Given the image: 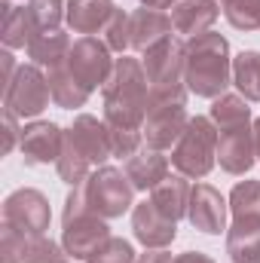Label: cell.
Returning a JSON list of instances; mask_svg holds the SVG:
<instances>
[{
    "label": "cell",
    "instance_id": "cell-1",
    "mask_svg": "<svg viewBox=\"0 0 260 263\" xmlns=\"http://www.w3.org/2000/svg\"><path fill=\"white\" fill-rule=\"evenodd\" d=\"M150 83L144 65L135 59L114 62V70L104 83V120L110 129H141L147 114Z\"/></svg>",
    "mask_w": 260,
    "mask_h": 263
},
{
    "label": "cell",
    "instance_id": "cell-2",
    "mask_svg": "<svg viewBox=\"0 0 260 263\" xmlns=\"http://www.w3.org/2000/svg\"><path fill=\"white\" fill-rule=\"evenodd\" d=\"M184 86L199 98H220L230 86V43L220 34H199L187 43Z\"/></svg>",
    "mask_w": 260,
    "mask_h": 263
},
{
    "label": "cell",
    "instance_id": "cell-3",
    "mask_svg": "<svg viewBox=\"0 0 260 263\" xmlns=\"http://www.w3.org/2000/svg\"><path fill=\"white\" fill-rule=\"evenodd\" d=\"M184 104H187V86H175V89H150L147 114H144V126H141V135H144L147 147H153V150H165V147L178 144V138L184 135L187 123H190Z\"/></svg>",
    "mask_w": 260,
    "mask_h": 263
},
{
    "label": "cell",
    "instance_id": "cell-4",
    "mask_svg": "<svg viewBox=\"0 0 260 263\" xmlns=\"http://www.w3.org/2000/svg\"><path fill=\"white\" fill-rule=\"evenodd\" d=\"M217 159V126L208 117H193L172 150V165L184 178H205Z\"/></svg>",
    "mask_w": 260,
    "mask_h": 263
},
{
    "label": "cell",
    "instance_id": "cell-5",
    "mask_svg": "<svg viewBox=\"0 0 260 263\" xmlns=\"http://www.w3.org/2000/svg\"><path fill=\"white\" fill-rule=\"evenodd\" d=\"M132 181L110 165L95 168L86 181H83V196H86V208L98 217H120L123 211H129L132 205Z\"/></svg>",
    "mask_w": 260,
    "mask_h": 263
},
{
    "label": "cell",
    "instance_id": "cell-6",
    "mask_svg": "<svg viewBox=\"0 0 260 263\" xmlns=\"http://www.w3.org/2000/svg\"><path fill=\"white\" fill-rule=\"evenodd\" d=\"M49 77H43L34 65H25L15 70L12 83L6 86L3 107L15 117H37L49 107Z\"/></svg>",
    "mask_w": 260,
    "mask_h": 263
},
{
    "label": "cell",
    "instance_id": "cell-7",
    "mask_svg": "<svg viewBox=\"0 0 260 263\" xmlns=\"http://www.w3.org/2000/svg\"><path fill=\"white\" fill-rule=\"evenodd\" d=\"M49 199L40 190H15L3 202V227L22 236H43L49 230Z\"/></svg>",
    "mask_w": 260,
    "mask_h": 263
},
{
    "label": "cell",
    "instance_id": "cell-8",
    "mask_svg": "<svg viewBox=\"0 0 260 263\" xmlns=\"http://www.w3.org/2000/svg\"><path fill=\"white\" fill-rule=\"evenodd\" d=\"M65 65L89 92L95 86H104L107 77H110V70H114L107 43H101L95 37H80L77 43H70V52H67Z\"/></svg>",
    "mask_w": 260,
    "mask_h": 263
},
{
    "label": "cell",
    "instance_id": "cell-9",
    "mask_svg": "<svg viewBox=\"0 0 260 263\" xmlns=\"http://www.w3.org/2000/svg\"><path fill=\"white\" fill-rule=\"evenodd\" d=\"M184 59H187V46L175 37H165L156 46H150L144 52V73L150 89L184 86Z\"/></svg>",
    "mask_w": 260,
    "mask_h": 263
},
{
    "label": "cell",
    "instance_id": "cell-10",
    "mask_svg": "<svg viewBox=\"0 0 260 263\" xmlns=\"http://www.w3.org/2000/svg\"><path fill=\"white\" fill-rule=\"evenodd\" d=\"M110 239L107 233V223L104 217L86 211V214H77V217H67L65 220V233H62V245L70 257L77 260H89L104 242Z\"/></svg>",
    "mask_w": 260,
    "mask_h": 263
},
{
    "label": "cell",
    "instance_id": "cell-11",
    "mask_svg": "<svg viewBox=\"0 0 260 263\" xmlns=\"http://www.w3.org/2000/svg\"><path fill=\"white\" fill-rule=\"evenodd\" d=\"M254 156H257V147H254V132L248 123L217 129V162L224 172L245 175V172H251Z\"/></svg>",
    "mask_w": 260,
    "mask_h": 263
},
{
    "label": "cell",
    "instance_id": "cell-12",
    "mask_svg": "<svg viewBox=\"0 0 260 263\" xmlns=\"http://www.w3.org/2000/svg\"><path fill=\"white\" fill-rule=\"evenodd\" d=\"M187 217L196 230L208 233V236H220L227 230V202L224 196L208 187V184H196L190 190V205H187Z\"/></svg>",
    "mask_w": 260,
    "mask_h": 263
},
{
    "label": "cell",
    "instance_id": "cell-13",
    "mask_svg": "<svg viewBox=\"0 0 260 263\" xmlns=\"http://www.w3.org/2000/svg\"><path fill=\"white\" fill-rule=\"evenodd\" d=\"M65 138L92 162V165H101L107 156H114V147H110V129L107 123H98L95 117L83 114L73 120V126L65 132Z\"/></svg>",
    "mask_w": 260,
    "mask_h": 263
},
{
    "label": "cell",
    "instance_id": "cell-14",
    "mask_svg": "<svg viewBox=\"0 0 260 263\" xmlns=\"http://www.w3.org/2000/svg\"><path fill=\"white\" fill-rule=\"evenodd\" d=\"M132 230H135V239L144 248H165L178 236L175 220H169L150 199L141 202V205H135V211H132Z\"/></svg>",
    "mask_w": 260,
    "mask_h": 263
},
{
    "label": "cell",
    "instance_id": "cell-15",
    "mask_svg": "<svg viewBox=\"0 0 260 263\" xmlns=\"http://www.w3.org/2000/svg\"><path fill=\"white\" fill-rule=\"evenodd\" d=\"M62 144H65V132L55 123H31L22 129V153H25V162L31 165L59 162Z\"/></svg>",
    "mask_w": 260,
    "mask_h": 263
},
{
    "label": "cell",
    "instance_id": "cell-16",
    "mask_svg": "<svg viewBox=\"0 0 260 263\" xmlns=\"http://www.w3.org/2000/svg\"><path fill=\"white\" fill-rule=\"evenodd\" d=\"M172 15H165L162 9H135L129 15V37H132V49L147 52L150 46H156L159 40L172 37Z\"/></svg>",
    "mask_w": 260,
    "mask_h": 263
},
{
    "label": "cell",
    "instance_id": "cell-17",
    "mask_svg": "<svg viewBox=\"0 0 260 263\" xmlns=\"http://www.w3.org/2000/svg\"><path fill=\"white\" fill-rule=\"evenodd\" d=\"M126 178L135 190H153L169 178V159L153 147H141L135 156L126 159Z\"/></svg>",
    "mask_w": 260,
    "mask_h": 263
},
{
    "label": "cell",
    "instance_id": "cell-18",
    "mask_svg": "<svg viewBox=\"0 0 260 263\" xmlns=\"http://www.w3.org/2000/svg\"><path fill=\"white\" fill-rule=\"evenodd\" d=\"M217 22V3L214 0H178L172 3V28L178 34L199 37Z\"/></svg>",
    "mask_w": 260,
    "mask_h": 263
},
{
    "label": "cell",
    "instance_id": "cell-19",
    "mask_svg": "<svg viewBox=\"0 0 260 263\" xmlns=\"http://www.w3.org/2000/svg\"><path fill=\"white\" fill-rule=\"evenodd\" d=\"M114 3L110 0H67V25L77 31V34H86L92 37L95 31L107 28V22L114 18Z\"/></svg>",
    "mask_w": 260,
    "mask_h": 263
},
{
    "label": "cell",
    "instance_id": "cell-20",
    "mask_svg": "<svg viewBox=\"0 0 260 263\" xmlns=\"http://www.w3.org/2000/svg\"><path fill=\"white\" fill-rule=\"evenodd\" d=\"M227 254L233 263H260V217H236L227 233Z\"/></svg>",
    "mask_w": 260,
    "mask_h": 263
},
{
    "label": "cell",
    "instance_id": "cell-21",
    "mask_svg": "<svg viewBox=\"0 0 260 263\" xmlns=\"http://www.w3.org/2000/svg\"><path fill=\"white\" fill-rule=\"evenodd\" d=\"M190 184L184 181V175H175V178H165L162 184H156L150 190V202L169 217V220H181L187 214V205H190Z\"/></svg>",
    "mask_w": 260,
    "mask_h": 263
},
{
    "label": "cell",
    "instance_id": "cell-22",
    "mask_svg": "<svg viewBox=\"0 0 260 263\" xmlns=\"http://www.w3.org/2000/svg\"><path fill=\"white\" fill-rule=\"evenodd\" d=\"M49 92H52V101L59 104V107H67V110H73V107H83L86 104V98H89V89L67 70V65L49 67Z\"/></svg>",
    "mask_w": 260,
    "mask_h": 263
},
{
    "label": "cell",
    "instance_id": "cell-23",
    "mask_svg": "<svg viewBox=\"0 0 260 263\" xmlns=\"http://www.w3.org/2000/svg\"><path fill=\"white\" fill-rule=\"evenodd\" d=\"M67 52H70V40H67V34H62L59 28H55V31H40V34L28 43V55L43 67L62 65L67 59Z\"/></svg>",
    "mask_w": 260,
    "mask_h": 263
},
{
    "label": "cell",
    "instance_id": "cell-24",
    "mask_svg": "<svg viewBox=\"0 0 260 263\" xmlns=\"http://www.w3.org/2000/svg\"><path fill=\"white\" fill-rule=\"evenodd\" d=\"M37 22L31 15L28 6H15L3 15V43L9 49H18V46H28L34 37H37Z\"/></svg>",
    "mask_w": 260,
    "mask_h": 263
},
{
    "label": "cell",
    "instance_id": "cell-25",
    "mask_svg": "<svg viewBox=\"0 0 260 263\" xmlns=\"http://www.w3.org/2000/svg\"><path fill=\"white\" fill-rule=\"evenodd\" d=\"M233 80L248 101H260V52H239L233 62Z\"/></svg>",
    "mask_w": 260,
    "mask_h": 263
},
{
    "label": "cell",
    "instance_id": "cell-26",
    "mask_svg": "<svg viewBox=\"0 0 260 263\" xmlns=\"http://www.w3.org/2000/svg\"><path fill=\"white\" fill-rule=\"evenodd\" d=\"M211 120H214L217 129H230V126L248 123L251 120V110H248V104L239 95H220L211 104Z\"/></svg>",
    "mask_w": 260,
    "mask_h": 263
},
{
    "label": "cell",
    "instance_id": "cell-27",
    "mask_svg": "<svg viewBox=\"0 0 260 263\" xmlns=\"http://www.w3.org/2000/svg\"><path fill=\"white\" fill-rule=\"evenodd\" d=\"M89 168H92V162H89V159H86V156H83V153H80V150L65 138V144H62V156H59V175H62V181L70 184V187H80V184L92 175Z\"/></svg>",
    "mask_w": 260,
    "mask_h": 263
},
{
    "label": "cell",
    "instance_id": "cell-28",
    "mask_svg": "<svg viewBox=\"0 0 260 263\" xmlns=\"http://www.w3.org/2000/svg\"><path fill=\"white\" fill-rule=\"evenodd\" d=\"M224 15L239 31H260V0H224Z\"/></svg>",
    "mask_w": 260,
    "mask_h": 263
},
{
    "label": "cell",
    "instance_id": "cell-29",
    "mask_svg": "<svg viewBox=\"0 0 260 263\" xmlns=\"http://www.w3.org/2000/svg\"><path fill=\"white\" fill-rule=\"evenodd\" d=\"M22 263H67V251H62L46 236H25V257Z\"/></svg>",
    "mask_w": 260,
    "mask_h": 263
},
{
    "label": "cell",
    "instance_id": "cell-30",
    "mask_svg": "<svg viewBox=\"0 0 260 263\" xmlns=\"http://www.w3.org/2000/svg\"><path fill=\"white\" fill-rule=\"evenodd\" d=\"M230 208H233V217H260V181L236 184L230 196Z\"/></svg>",
    "mask_w": 260,
    "mask_h": 263
},
{
    "label": "cell",
    "instance_id": "cell-31",
    "mask_svg": "<svg viewBox=\"0 0 260 263\" xmlns=\"http://www.w3.org/2000/svg\"><path fill=\"white\" fill-rule=\"evenodd\" d=\"M89 263H138V257H135V251H132V245L126 242V239H107L92 257H89Z\"/></svg>",
    "mask_w": 260,
    "mask_h": 263
},
{
    "label": "cell",
    "instance_id": "cell-32",
    "mask_svg": "<svg viewBox=\"0 0 260 263\" xmlns=\"http://www.w3.org/2000/svg\"><path fill=\"white\" fill-rule=\"evenodd\" d=\"M37 31H55L62 22V0H28Z\"/></svg>",
    "mask_w": 260,
    "mask_h": 263
},
{
    "label": "cell",
    "instance_id": "cell-33",
    "mask_svg": "<svg viewBox=\"0 0 260 263\" xmlns=\"http://www.w3.org/2000/svg\"><path fill=\"white\" fill-rule=\"evenodd\" d=\"M104 34H107V49H114V52H126L132 49V37H129V12H114V18L107 22V28H104Z\"/></svg>",
    "mask_w": 260,
    "mask_h": 263
},
{
    "label": "cell",
    "instance_id": "cell-34",
    "mask_svg": "<svg viewBox=\"0 0 260 263\" xmlns=\"http://www.w3.org/2000/svg\"><path fill=\"white\" fill-rule=\"evenodd\" d=\"M25 257V236L3 227V263H22Z\"/></svg>",
    "mask_w": 260,
    "mask_h": 263
},
{
    "label": "cell",
    "instance_id": "cell-35",
    "mask_svg": "<svg viewBox=\"0 0 260 263\" xmlns=\"http://www.w3.org/2000/svg\"><path fill=\"white\" fill-rule=\"evenodd\" d=\"M3 129H6V141H3V153H9L12 150V144H15V135H18V126H15V114H3Z\"/></svg>",
    "mask_w": 260,
    "mask_h": 263
},
{
    "label": "cell",
    "instance_id": "cell-36",
    "mask_svg": "<svg viewBox=\"0 0 260 263\" xmlns=\"http://www.w3.org/2000/svg\"><path fill=\"white\" fill-rule=\"evenodd\" d=\"M138 263H175V257L165 248H147V254H141Z\"/></svg>",
    "mask_w": 260,
    "mask_h": 263
},
{
    "label": "cell",
    "instance_id": "cell-37",
    "mask_svg": "<svg viewBox=\"0 0 260 263\" xmlns=\"http://www.w3.org/2000/svg\"><path fill=\"white\" fill-rule=\"evenodd\" d=\"M175 263H214V260H211V257H205V254H199V251H187V254L175 257Z\"/></svg>",
    "mask_w": 260,
    "mask_h": 263
},
{
    "label": "cell",
    "instance_id": "cell-38",
    "mask_svg": "<svg viewBox=\"0 0 260 263\" xmlns=\"http://www.w3.org/2000/svg\"><path fill=\"white\" fill-rule=\"evenodd\" d=\"M144 6H150V9H165V6H172L175 0H141Z\"/></svg>",
    "mask_w": 260,
    "mask_h": 263
},
{
    "label": "cell",
    "instance_id": "cell-39",
    "mask_svg": "<svg viewBox=\"0 0 260 263\" xmlns=\"http://www.w3.org/2000/svg\"><path fill=\"white\" fill-rule=\"evenodd\" d=\"M254 147H257V156H260V120L254 123Z\"/></svg>",
    "mask_w": 260,
    "mask_h": 263
},
{
    "label": "cell",
    "instance_id": "cell-40",
    "mask_svg": "<svg viewBox=\"0 0 260 263\" xmlns=\"http://www.w3.org/2000/svg\"><path fill=\"white\" fill-rule=\"evenodd\" d=\"M175 3H178V0H175Z\"/></svg>",
    "mask_w": 260,
    "mask_h": 263
}]
</instances>
